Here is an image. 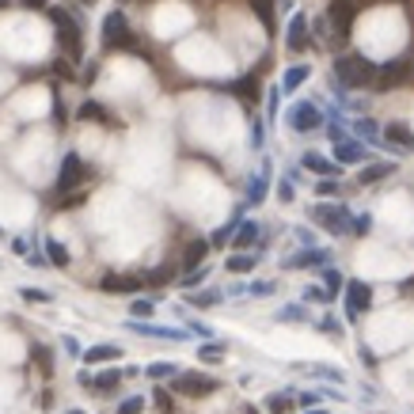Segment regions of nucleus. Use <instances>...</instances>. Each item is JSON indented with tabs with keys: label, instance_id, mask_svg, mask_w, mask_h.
<instances>
[{
	"label": "nucleus",
	"instance_id": "obj_1",
	"mask_svg": "<svg viewBox=\"0 0 414 414\" xmlns=\"http://www.w3.org/2000/svg\"><path fill=\"white\" fill-rule=\"evenodd\" d=\"M376 65L357 58V53H342V58H334V80L342 84V88H369V84H376Z\"/></svg>",
	"mask_w": 414,
	"mask_h": 414
},
{
	"label": "nucleus",
	"instance_id": "obj_2",
	"mask_svg": "<svg viewBox=\"0 0 414 414\" xmlns=\"http://www.w3.org/2000/svg\"><path fill=\"white\" fill-rule=\"evenodd\" d=\"M50 19H53V27H58V42H61V50L69 53V61H80L84 58V35H80V23L72 19V12L50 8Z\"/></svg>",
	"mask_w": 414,
	"mask_h": 414
},
{
	"label": "nucleus",
	"instance_id": "obj_3",
	"mask_svg": "<svg viewBox=\"0 0 414 414\" xmlns=\"http://www.w3.org/2000/svg\"><path fill=\"white\" fill-rule=\"evenodd\" d=\"M103 46L111 50H137V38L126 23V12H111L103 19Z\"/></svg>",
	"mask_w": 414,
	"mask_h": 414
},
{
	"label": "nucleus",
	"instance_id": "obj_4",
	"mask_svg": "<svg viewBox=\"0 0 414 414\" xmlns=\"http://www.w3.org/2000/svg\"><path fill=\"white\" fill-rule=\"evenodd\" d=\"M312 221L323 224L327 232L342 236V232H354L350 224V213H346V205H312Z\"/></svg>",
	"mask_w": 414,
	"mask_h": 414
},
{
	"label": "nucleus",
	"instance_id": "obj_5",
	"mask_svg": "<svg viewBox=\"0 0 414 414\" xmlns=\"http://www.w3.org/2000/svg\"><path fill=\"white\" fill-rule=\"evenodd\" d=\"M357 0H334L331 4V12H327V23H331L334 31V38H350V31H354V19H357Z\"/></svg>",
	"mask_w": 414,
	"mask_h": 414
},
{
	"label": "nucleus",
	"instance_id": "obj_6",
	"mask_svg": "<svg viewBox=\"0 0 414 414\" xmlns=\"http://www.w3.org/2000/svg\"><path fill=\"white\" fill-rule=\"evenodd\" d=\"M407 80H414L410 61H407V58H396V61L380 65V72H376V84H373V88H380V92H391V88H399V84H407Z\"/></svg>",
	"mask_w": 414,
	"mask_h": 414
},
{
	"label": "nucleus",
	"instance_id": "obj_7",
	"mask_svg": "<svg viewBox=\"0 0 414 414\" xmlns=\"http://www.w3.org/2000/svg\"><path fill=\"white\" fill-rule=\"evenodd\" d=\"M179 391V396H190V399H205L217 391V380L205 376V373H175V384H171Z\"/></svg>",
	"mask_w": 414,
	"mask_h": 414
},
{
	"label": "nucleus",
	"instance_id": "obj_8",
	"mask_svg": "<svg viewBox=\"0 0 414 414\" xmlns=\"http://www.w3.org/2000/svg\"><path fill=\"white\" fill-rule=\"evenodd\" d=\"M84 179H88V168H84V160L76 156V152H65V160H61V168H58V190L69 194V190L80 187Z\"/></svg>",
	"mask_w": 414,
	"mask_h": 414
},
{
	"label": "nucleus",
	"instance_id": "obj_9",
	"mask_svg": "<svg viewBox=\"0 0 414 414\" xmlns=\"http://www.w3.org/2000/svg\"><path fill=\"white\" fill-rule=\"evenodd\" d=\"M289 126L297 129V134H312V129H320V126H323L320 107H315V103H297V107L289 111Z\"/></svg>",
	"mask_w": 414,
	"mask_h": 414
},
{
	"label": "nucleus",
	"instance_id": "obj_10",
	"mask_svg": "<svg viewBox=\"0 0 414 414\" xmlns=\"http://www.w3.org/2000/svg\"><path fill=\"white\" fill-rule=\"evenodd\" d=\"M373 308V289L365 281H350L346 285V315H361Z\"/></svg>",
	"mask_w": 414,
	"mask_h": 414
},
{
	"label": "nucleus",
	"instance_id": "obj_11",
	"mask_svg": "<svg viewBox=\"0 0 414 414\" xmlns=\"http://www.w3.org/2000/svg\"><path fill=\"white\" fill-rule=\"evenodd\" d=\"M99 289L111 293V297H122V293H137V289H141V278H129V274H103Z\"/></svg>",
	"mask_w": 414,
	"mask_h": 414
},
{
	"label": "nucleus",
	"instance_id": "obj_12",
	"mask_svg": "<svg viewBox=\"0 0 414 414\" xmlns=\"http://www.w3.org/2000/svg\"><path fill=\"white\" fill-rule=\"evenodd\" d=\"M118 380H122V373L118 369H107V373H80V384L84 388H92V391H114L118 388Z\"/></svg>",
	"mask_w": 414,
	"mask_h": 414
},
{
	"label": "nucleus",
	"instance_id": "obj_13",
	"mask_svg": "<svg viewBox=\"0 0 414 414\" xmlns=\"http://www.w3.org/2000/svg\"><path fill=\"white\" fill-rule=\"evenodd\" d=\"M285 46H289L293 53L308 50V19H304V16H293V19H289V35H285Z\"/></svg>",
	"mask_w": 414,
	"mask_h": 414
},
{
	"label": "nucleus",
	"instance_id": "obj_14",
	"mask_svg": "<svg viewBox=\"0 0 414 414\" xmlns=\"http://www.w3.org/2000/svg\"><path fill=\"white\" fill-rule=\"evenodd\" d=\"M209 255V239H190L187 251H183V270H198Z\"/></svg>",
	"mask_w": 414,
	"mask_h": 414
},
{
	"label": "nucleus",
	"instance_id": "obj_15",
	"mask_svg": "<svg viewBox=\"0 0 414 414\" xmlns=\"http://www.w3.org/2000/svg\"><path fill=\"white\" fill-rule=\"evenodd\" d=\"M357 160H365V148L357 145V141H334V163H357Z\"/></svg>",
	"mask_w": 414,
	"mask_h": 414
},
{
	"label": "nucleus",
	"instance_id": "obj_16",
	"mask_svg": "<svg viewBox=\"0 0 414 414\" xmlns=\"http://www.w3.org/2000/svg\"><path fill=\"white\" fill-rule=\"evenodd\" d=\"M76 118H80V122H107V126H114V118L107 114V107H103V103H95V99L80 103V111H76Z\"/></svg>",
	"mask_w": 414,
	"mask_h": 414
},
{
	"label": "nucleus",
	"instance_id": "obj_17",
	"mask_svg": "<svg viewBox=\"0 0 414 414\" xmlns=\"http://www.w3.org/2000/svg\"><path fill=\"white\" fill-rule=\"evenodd\" d=\"M31 361H35L38 365V373L42 376H53V350H50V346H42V342H35V346H31Z\"/></svg>",
	"mask_w": 414,
	"mask_h": 414
},
{
	"label": "nucleus",
	"instance_id": "obj_18",
	"mask_svg": "<svg viewBox=\"0 0 414 414\" xmlns=\"http://www.w3.org/2000/svg\"><path fill=\"white\" fill-rule=\"evenodd\" d=\"M118 357H122V350H118V346H92V350H84V361L88 365H103V361H118Z\"/></svg>",
	"mask_w": 414,
	"mask_h": 414
},
{
	"label": "nucleus",
	"instance_id": "obj_19",
	"mask_svg": "<svg viewBox=\"0 0 414 414\" xmlns=\"http://www.w3.org/2000/svg\"><path fill=\"white\" fill-rule=\"evenodd\" d=\"M258 239V224L255 221H239V228H236V236H232V247H239V251H247Z\"/></svg>",
	"mask_w": 414,
	"mask_h": 414
},
{
	"label": "nucleus",
	"instance_id": "obj_20",
	"mask_svg": "<svg viewBox=\"0 0 414 414\" xmlns=\"http://www.w3.org/2000/svg\"><path fill=\"white\" fill-rule=\"evenodd\" d=\"M384 137L391 141V145H399V148H414V134L403 122H391V126H384Z\"/></svg>",
	"mask_w": 414,
	"mask_h": 414
},
{
	"label": "nucleus",
	"instance_id": "obj_21",
	"mask_svg": "<svg viewBox=\"0 0 414 414\" xmlns=\"http://www.w3.org/2000/svg\"><path fill=\"white\" fill-rule=\"evenodd\" d=\"M304 168L308 171H315V175H334V171H339V163H331V160H323L320 152H304Z\"/></svg>",
	"mask_w": 414,
	"mask_h": 414
},
{
	"label": "nucleus",
	"instance_id": "obj_22",
	"mask_svg": "<svg viewBox=\"0 0 414 414\" xmlns=\"http://www.w3.org/2000/svg\"><path fill=\"white\" fill-rule=\"evenodd\" d=\"M304 80H308V65H293V69H285V76H281V92H297Z\"/></svg>",
	"mask_w": 414,
	"mask_h": 414
},
{
	"label": "nucleus",
	"instance_id": "obj_23",
	"mask_svg": "<svg viewBox=\"0 0 414 414\" xmlns=\"http://www.w3.org/2000/svg\"><path fill=\"white\" fill-rule=\"evenodd\" d=\"M46 258H50L53 266H61V270L72 263V258H69V247H65L61 239H46Z\"/></svg>",
	"mask_w": 414,
	"mask_h": 414
},
{
	"label": "nucleus",
	"instance_id": "obj_24",
	"mask_svg": "<svg viewBox=\"0 0 414 414\" xmlns=\"http://www.w3.org/2000/svg\"><path fill=\"white\" fill-rule=\"evenodd\" d=\"M232 92L239 95V99L255 103V99H258V80H255V76H239V80L232 84Z\"/></svg>",
	"mask_w": 414,
	"mask_h": 414
},
{
	"label": "nucleus",
	"instance_id": "obj_25",
	"mask_svg": "<svg viewBox=\"0 0 414 414\" xmlns=\"http://www.w3.org/2000/svg\"><path fill=\"white\" fill-rule=\"evenodd\" d=\"M129 331L152 334V339H183V331H171V327H148V323H129Z\"/></svg>",
	"mask_w": 414,
	"mask_h": 414
},
{
	"label": "nucleus",
	"instance_id": "obj_26",
	"mask_svg": "<svg viewBox=\"0 0 414 414\" xmlns=\"http://www.w3.org/2000/svg\"><path fill=\"white\" fill-rule=\"evenodd\" d=\"M327 263V251H300L297 258H289V270H300V266H323Z\"/></svg>",
	"mask_w": 414,
	"mask_h": 414
},
{
	"label": "nucleus",
	"instance_id": "obj_27",
	"mask_svg": "<svg viewBox=\"0 0 414 414\" xmlns=\"http://www.w3.org/2000/svg\"><path fill=\"white\" fill-rule=\"evenodd\" d=\"M391 171H396V163H369V168L361 171V183L369 187V183H380V179H388Z\"/></svg>",
	"mask_w": 414,
	"mask_h": 414
},
{
	"label": "nucleus",
	"instance_id": "obj_28",
	"mask_svg": "<svg viewBox=\"0 0 414 414\" xmlns=\"http://www.w3.org/2000/svg\"><path fill=\"white\" fill-rule=\"evenodd\" d=\"M251 8H255L258 23H263L266 31H274V0H251Z\"/></svg>",
	"mask_w": 414,
	"mask_h": 414
},
{
	"label": "nucleus",
	"instance_id": "obj_29",
	"mask_svg": "<svg viewBox=\"0 0 414 414\" xmlns=\"http://www.w3.org/2000/svg\"><path fill=\"white\" fill-rule=\"evenodd\" d=\"M255 263H258L255 255L239 251V255H232V258H228V270H232V274H251V270H255Z\"/></svg>",
	"mask_w": 414,
	"mask_h": 414
},
{
	"label": "nucleus",
	"instance_id": "obj_30",
	"mask_svg": "<svg viewBox=\"0 0 414 414\" xmlns=\"http://www.w3.org/2000/svg\"><path fill=\"white\" fill-rule=\"evenodd\" d=\"M263 198H266V171H263V175H255L251 187H247V202H251V205H258Z\"/></svg>",
	"mask_w": 414,
	"mask_h": 414
},
{
	"label": "nucleus",
	"instance_id": "obj_31",
	"mask_svg": "<svg viewBox=\"0 0 414 414\" xmlns=\"http://www.w3.org/2000/svg\"><path fill=\"white\" fill-rule=\"evenodd\" d=\"M278 320H281V323H304V320H308V312H304L300 304H289V308L278 312Z\"/></svg>",
	"mask_w": 414,
	"mask_h": 414
},
{
	"label": "nucleus",
	"instance_id": "obj_32",
	"mask_svg": "<svg viewBox=\"0 0 414 414\" xmlns=\"http://www.w3.org/2000/svg\"><path fill=\"white\" fill-rule=\"evenodd\" d=\"M289 407H293V399H289V396H281V391H274V396L266 399V410H270V414H285Z\"/></svg>",
	"mask_w": 414,
	"mask_h": 414
},
{
	"label": "nucleus",
	"instance_id": "obj_33",
	"mask_svg": "<svg viewBox=\"0 0 414 414\" xmlns=\"http://www.w3.org/2000/svg\"><path fill=\"white\" fill-rule=\"evenodd\" d=\"M152 407H156L160 414H171V410H175V403H171V396L163 388H156V391H152Z\"/></svg>",
	"mask_w": 414,
	"mask_h": 414
},
{
	"label": "nucleus",
	"instance_id": "obj_34",
	"mask_svg": "<svg viewBox=\"0 0 414 414\" xmlns=\"http://www.w3.org/2000/svg\"><path fill=\"white\" fill-rule=\"evenodd\" d=\"M145 373H148L152 380H160V376H175V373H179V369H175V365H171V361H156V365H148V369H145Z\"/></svg>",
	"mask_w": 414,
	"mask_h": 414
},
{
	"label": "nucleus",
	"instance_id": "obj_35",
	"mask_svg": "<svg viewBox=\"0 0 414 414\" xmlns=\"http://www.w3.org/2000/svg\"><path fill=\"white\" fill-rule=\"evenodd\" d=\"M236 228H239L236 221H232V224H224V228H217V232H213V239H209V244H213V247H224V244H228V239H232V236H236Z\"/></svg>",
	"mask_w": 414,
	"mask_h": 414
},
{
	"label": "nucleus",
	"instance_id": "obj_36",
	"mask_svg": "<svg viewBox=\"0 0 414 414\" xmlns=\"http://www.w3.org/2000/svg\"><path fill=\"white\" fill-rule=\"evenodd\" d=\"M221 350H224V346H221V342H205V346H202V350H198V354H202V361H209V365H213V361H221V357H224Z\"/></svg>",
	"mask_w": 414,
	"mask_h": 414
},
{
	"label": "nucleus",
	"instance_id": "obj_37",
	"mask_svg": "<svg viewBox=\"0 0 414 414\" xmlns=\"http://www.w3.org/2000/svg\"><path fill=\"white\" fill-rule=\"evenodd\" d=\"M217 300H221V293H194V297H190L194 308H213Z\"/></svg>",
	"mask_w": 414,
	"mask_h": 414
},
{
	"label": "nucleus",
	"instance_id": "obj_38",
	"mask_svg": "<svg viewBox=\"0 0 414 414\" xmlns=\"http://www.w3.org/2000/svg\"><path fill=\"white\" fill-rule=\"evenodd\" d=\"M171 274H175V270H171V266H160V270H152V274H148L145 281H148V285H168V281H171Z\"/></svg>",
	"mask_w": 414,
	"mask_h": 414
},
{
	"label": "nucleus",
	"instance_id": "obj_39",
	"mask_svg": "<svg viewBox=\"0 0 414 414\" xmlns=\"http://www.w3.org/2000/svg\"><path fill=\"white\" fill-rule=\"evenodd\" d=\"M141 410H145V399H141V396H129V399L122 403V407L114 410V414H141Z\"/></svg>",
	"mask_w": 414,
	"mask_h": 414
},
{
	"label": "nucleus",
	"instance_id": "obj_40",
	"mask_svg": "<svg viewBox=\"0 0 414 414\" xmlns=\"http://www.w3.org/2000/svg\"><path fill=\"white\" fill-rule=\"evenodd\" d=\"M327 293H331V297H339V289H342V274H339V270H327Z\"/></svg>",
	"mask_w": 414,
	"mask_h": 414
},
{
	"label": "nucleus",
	"instance_id": "obj_41",
	"mask_svg": "<svg viewBox=\"0 0 414 414\" xmlns=\"http://www.w3.org/2000/svg\"><path fill=\"white\" fill-rule=\"evenodd\" d=\"M23 300H31V304H50L53 297L46 289H23Z\"/></svg>",
	"mask_w": 414,
	"mask_h": 414
},
{
	"label": "nucleus",
	"instance_id": "obj_42",
	"mask_svg": "<svg viewBox=\"0 0 414 414\" xmlns=\"http://www.w3.org/2000/svg\"><path fill=\"white\" fill-rule=\"evenodd\" d=\"M205 281V266H198V270H187V278H183V285L187 289H194V285H202Z\"/></svg>",
	"mask_w": 414,
	"mask_h": 414
},
{
	"label": "nucleus",
	"instance_id": "obj_43",
	"mask_svg": "<svg viewBox=\"0 0 414 414\" xmlns=\"http://www.w3.org/2000/svg\"><path fill=\"white\" fill-rule=\"evenodd\" d=\"M152 312H156L152 300H134V315H152Z\"/></svg>",
	"mask_w": 414,
	"mask_h": 414
},
{
	"label": "nucleus",
	"instance_id": "obj_44",
	"mask_svg": "<svg viewBox=\"0 0 414 414\" xmlns=\"http://www.w3.org/2000/svg\"><path fill=\"white\" fill-rule=\"evenodd\" d=\"M357 134H365V137H376V122H369V118H361V122H357Z\"/></svg>",
	"mask_w": 414,
	"mask_h": 414
},
{
	"label": "nucleus",
	"instance_id": "obj_45",
	"mask_svg": "<svg viewBox=\"0 0 414 414\" xmlns=\"http://www.w3.org/2000/svg\"><path fill=\"white\" fill-rule=\"evenodd\" d=\"M251 293H255V297H270V293H274V285H270V281H255Z\"/></svg>",
	"mask_w": 414,
	"mask_h": 414
},
{
	"label": "nucleus",
	"instance_id": "obj_46",
	"mask_svg": "<svg viewBox=\"0 0 414 414\" xmlns=\"http://www.w3.org/2000/svg\"><path fill=\"white\" fill-rule=\"evenodd\" d=\"M369 228H373V221H369V217H357V221H354V232H357V236H365Z\"/></svg>",
	"mask_w": 414,
	"mask_h": 414
},
{
	"label": "nucleus",
	"instance_id": "obj_47",
	"mask_svg": "<svg viewBox=\"0 0 414 414\" xmlns=\"http://www.w3.org/2000/svg\"><path fill=\"white\" fill-rule=\"evenodd\" d=\"M251 145H255V148H263V122H255V126H251Z\"/></svg>",
	"mask_w": 414,
	"mask_h": 414
},
{
	"label": "nucleus",
	"instance_id": "obj_48",
	"mask_svg": "<svg viewBox=\"0 0 414 414\" xmlns=\"http://www.w3.org/2000/svg\"><path fill=\"white\" fill-rule=\"evenodd\" d=\"M315 190H320V194H334V190H339V183H334V179H323Z\"/></svg>",
	"mask_w": 414,
	"mask_h": 414
},
{
	"label": "nucleus",
	"instance_id": "obj_49",
	"mask_svg": "<svg viewBox=\"0 0 414 414\" xmlns=\"http://www.w3.org/2000/svg\"><path fill=\"white\" fill-rule=\"evenodd\" d=\"M278 198H281V202H293V183H281V187H278Z\"/></svg>",
	"mask_w": 414,
	"mask_h": 414
},
{
	"label": "nucleus",
	"instance_id": "obj_50",
	"mask_svg": "<svg viewBox=\"0 0 414 414\" xmlns=\"http://www.w3.org/2000/svg\"><path fill=\"white\" fill-rule=\"evenodd\" d=\"M278 99H281V88H270V114H278Z\"/></svg>",
	"mask_w": 414,
	"mask_h": 414
},
{
	"label": "nucleus",
	"instance_id": "obj_51",
	"mask_svg": "<svg viewBox=\"0 0 414 414\" xmlns=\"http://www.w3.org/2000/svg\"><path fill=\"white\" fill-rule=\"evenodd\" d=\"M320 327H323V331H327V334H334V331H339V323H334V320H331V315H327V320H323Z\"/></svg>",
	"mask_w": 414,
	"mask_h": 414
},
{
	"label": "nucleus",
	"instance_id": "obj_52",
	"mask_svg": "<svg viewBox=\"0 0 414 414\" xmlns=\"http://www.w3.org/2000/svg\"><path fill=\"white\" fill-rule=\"evenodd\" d=\"M27 8H46V0H23Z\"/></svg>",
	"mask_w": 414,
	"mask_h": 414
},
{
	"label": "nucleus",
	"instance_id": "obj_53",
	"mask_svg": "<svg viewBox=\"0 0 414 414\" xmlns=\"http://www.w3.org/2000/svg\"><path fill=\"white\" fill-rule=\"evenodd\" d=\"M122 4H141V0H122Z\"/></svg>",
	"mask_w": 414,
	"mask_h": 414
},
{
	"label": "nucleus",
	"instance_id": "obj_54",
	"mask_svg": "<svg viewBox=\"0 0 414 414\" xmlns=\"http://www.w3.org/2000/svg\"><path fill=\"white\" fill-rule=\"evenodd\" d=\"M312 414H327V410H312Z\"/></svg>",
	"mask_w": 414,
	"mask_h": 414
},
{
	"label": "nucleus",
	"instance_id": "obj_55",
	"mask_svg": "<svg viewBox=\"0 0 414 414\" xmlns=\"http://www.w3.org/2000/svg\"><path fill=\"white\" fill-rule=\"evenodd\" d=\"M4 4H8V0H0V8H4Z\"/></svg>",
	"mask_w": 414,
	"mask_h": 414
},
{
	"label": "nucleus",
	"instance_id": "obj_56",
	"mask_svg": "<svg viewBox=\"0 0 414 414\" xmlns=\"http://www.w3.org/2000/svg\"><path fill=\"white\" fill-rule=\"evenodd\" d=\"M69 414H80V410H69Z\"/></svg>",
	"mask_w": 414,
	"mask_h": 414
},
{
	"label": "nucleus",
	"instance_id": "obj_57",
	"mask_svg": "<svg viewBox=\"0 0 414 414\" xmlns=\"http://www.w3.org/2000/svg\"><path fill=\"white\" fill-rule=\"evenodd\" d=\"M357 4H365V0H357Z\"/></svg>",
	"mask_w": 414,
	"mask_h": 414
}]
</instances>
